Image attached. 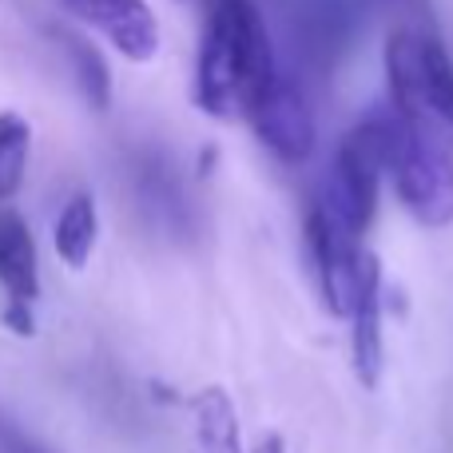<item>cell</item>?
Here are the masks:
<instances>
[{"instance_id": "9", "label": "cell", "mask_w": 453, "mask_h": 453, "mask_svg": "<svg viewBox=\"0 0 453 453\" xmlns=\"http://www.w3.org/2000/svg\"><path fill=\"white\" fill-rule=\"evenodd\" d=\"M96 239H100L96 199L88 196V191H76V196L60 207V219H56V231H52L56 255H60V263H68L72 271H84L96 250Z\"/></svg>"}, {"instance_id": "13", "label": "cell", "mask_w": 453, "mask_h": 453, "mask_svg": "<svg viewBox=\"0 0 453 453\" xmlns=\"http://www.w3.org/2000/svg\"><path fill=\"white\" fill-rule=\"evenodd\" d=\"M199 4H207V0H199Z\"/></svg>"}, {"instance_id": "8", "label": "cell", "mask_w": 453, "mask_h": 453, "mask_svg": "<svg viewBox=\"0 0 453 453\" xmlns=\"http://www.w3.org/2000/svg\"><path fill=\"white\" fill-rule=\"evenodd\" d=\"M60 4L127 60L143 64L159 52V20L148 0H60Z\"/></svg>"}, {"instance_id": "1", "label": "cell", "mask_w": 453, "mask_h": 453, "mask_svg": "<svg viewBox=\"0 0 453 453\" xmlns=\"http://www.w3.org/2000/svg\"><path fill=\"white\" fill-rule=\"evenodd\" d=\"M279 76L271 32L250 0H207L196 56V104L215 119H247L250 104Z\"/></svg>"}, {"instance_id": "2", "label": "cell", "mask_w": 453, "mask_h": 453, "mask_svg": "<svg viewBox=\"0 0 453 453\" xmlns=\"http://www.w3.org/2000/svg\"><path fill=\"white\" fill-rule=\"evenodd\" d=\"M390 108L402 124L453 159V60L434 32L394 28L386 40Z\"/></svg>"}, {"instance_id": "4", "label": "cell", "mask_w": 453, "mask_h": 453, "mask_svg": "<svg viewBox=\"0 0 453 453\" xmlns=\"http://www.w3.org/2000/svg\"><path fill=\"white\" fill-rule=\"evenodd\" d=\"M386 175L398 188V199L422 226L453 223V159L414 135L390 108V156Z\"/></svg>"}, {"instance_id": "10", "label": "cell", "mask_w": 453, "mask_h": 453, "mask_svg": "<svg viewBox=\"0 0 453 453\" xmlns=\"http://www.w3.org/2000/svg\"><path fill=\"white\" fill-rule=\"evenodd\" d=\"M28 151H32V127L16 111H0V203L12 199L28 172Z\"/></svg>"}, {"instance_id": "6", "label": "cell", "mask_w": 453, "mask_h": 453, "mask_svg": "<svg viewBox=\"0 0 453 453\" xmlns=\"http://www.w3.org/2000/svg\"><path fill=\"white\" fill-rule=\"evenodd\" d=\"M0 290H4V326L28 338L36 330V298H40V258L28 223L16 211L0 207Z\"/></svg>"}, {"instance_id": "3", "label": "cell", "mask_w": 453, "mask_h": 453, "mask_svg": "<svg viewBox=\"0 0 453 453\" xmlns=\"http://www.w3.org/2000/svg\"><path fill=\"white\" fill-rule=\"evenodd\" d=\"M386 156H390V108L370 111L338 143L330 188L322 191V199L358 234L374 219L378 188H382L386 175Z\"/></svg>"}, {"instance_id": "5", "label": "cell", "mask_w": 453, "mask_h": 453, "mask_svg": "<svg viewBox=\"0 0 453 453\" xmlns=\"http://www.w3.org/2000/svg\"><path fill=\"white\" fill-rule=\"evenodd\" d=\"M247 124H250V132L258 135V143H263L279 164H303L314 151V140H319L311 104L298 92L295 80H287L282 72L263 88V96L250 104Z\"/></svg>"}, {"instance_id": "11", "label": "cell", "mask_w": 453, "mask_h": 453, "mask_svg": "<svg viewBox=\"0 0 453 453\" xmlns=\"http://www.w3.org/2000/svg\"><path fill=\"white\" fill-rule=\"evenodd\" d=\"M68 44V56H72V68H76V84L84 92V100L92 104L96 111H104L111 104V72L104 64V56L88 44L84 36H64Z\"/></svg>"}, {"instance_id": "12", "label": "cell", "mask_w": 453, "mask_h": 453, "mask_svg": "<svg viewBox=\"0 0 453 453\" xmlns=\"http://www.w3.org/2000/svg\"><path fill=\"white\" fill-rule=\"evenodd\" d=\"M0 453H52V449L32 438L28 430H20L12 418L0 414Z\"/></svg>"}, {"instance_id": "7", "label": "cell", "mask_w": 453, "mask_h": 453, "mask_svg": "<svg viewBox=\"0 0 453 453\" xmlns=\"http://www.w3.org/2000/svg\"><path fill=\"white\" fill-rule=\"evenodd\" d=\"M346 322H350V362L362 386L374 390L386 366V346H382V263L374 250H362L358 279H354V295L346 306Z\"/></svg>"}]
</instances>
